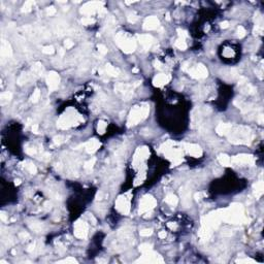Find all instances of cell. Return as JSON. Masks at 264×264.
<instances>
[{
	"instance_id": "cell-5",
	"label": "cell",
	"mask_w": 264,
	"mask_h": 264,
	"mask_svg": "<svg viewBox=\"0 0 264 264\" xmlns=\"http://www.w3.org/2000/svg\"><path fill=\"white\" fill-rule=\"evenodd\" d=\"M80 121H82V119L78 116H76L74 113L67 111L66 113L60 117L59 121H58V127L62 128V129H67L71 126L78 125Z\"/></svg>"
},
{
	"instance_id": "cell-51",
	"label": "cell",
	"mask_w": 264,
	"mask_h": 264,
	"mask_svg": "<svg viewBox=\"0 0 264 264\" xmlns=\"http://www.w3.org/2000/svg\"><path fill=\"white\" fill-rule=\"evenodd\" d=\"M228 27H229V22L224 21V22H222L221 23V28L226 29V28H228Z\"/></svg>"
},
{
	"instance_id": "cell-34",
	"label": "cell",
	"mask_w": 264,
	"mask_h": 264,
	"mask_svg": "<svg viewBox=\"0 0 264 264\" xmlns=\"http://www.w3.org/2000/svg\"><path fill=\"white\" fill-rule=\"evenodd\" d=\"M95 162H96V159H95V158H92V159H90L89 161H87V162L85 163V165H84V167H85V169H87V170L91 169V168H92L93 166H94Z\"/></svg>"
},
{
	"instance_id": "cell-20",
	"label": "cell",
	"mask_w": 264,
	"mask_h": 264,
	"mask_svg": "<svg viewBox=\"0 0 264 264\" xmlns=\"http://www.w3.org/2000/svg\"><path fill=\"white\" fill-rule=\"evenodd\" d=\"M232 129V125L228 123H221L217 126L216 131L219 135H228L229 132Z\"/></svg>"
},
{
	"instance_id": "cell-32",
	"label": "cell",
	"mask_w": 264,
	"mask_h": 264,
	"mask_svg": "<svg viewBox=\"0 0 264 264\" xmlns=\"http://www.w3.org/2000/svg\"><path fill=\"white\" fill-rule=\"evenodd\" d=\"M34 5V1H26L25 4L23 5V8H22V12H28L32 10V6Z\"/></svg>"
},
{
	"instance_id": "cell-58",
	"label": "cell",
	"mask_w": 264,
	"mask_h": 264,
	"mask_svg": "<svg viewBox=\"0 0 264 264\" xmlns=\"http://www.w3.org/2000/svg\"><path fill=\"white\" fill-rule=\"evenodd\" d=\"M160 65H161V64L159 63L158 61H155V67H156V68L160 69V68H161V66H160Z\"/></svg>"
},
{
	"instance_id": "cell-2",
	"label": "cell",
	"mask_w": 264,
	"mask_h": 264,
	"mask_svg": "<svg viewBox=\"0 0 264 264\" xmlns=\"http://www.w3.org/2000/svg\"><path fill=\"white\" fill-rule=\"evenodd\" d=\"M231 131H232V129H231ZM228 137L230 142H233L236 144H250L251 140L253 139V134L249 127L239 126V127H236L234 131L229 132Z\"/></svg>"
},
{
	"instance_id": "cell-55",
	"label": "cell",
	"mask_w": 264,
	"mask_h": 264,
	"mask_svg": "<svg viewBox=\"0 0 264 264\" xmlns=\"http://www.w3.org/2000/svg\"><path fill=\"white\" fill-rule=\"evenodd\" d=\"M167 225H168V227H169L170 229H175V228H177V224H172V222H169Z\"/></svg>"
},
{
	"instance_id": "cell-40",
	"label": "cell",
	"mask_w": 264,
	"mask_h": 264,
	"mask_svg": "<svg viewBox=\"0 0 264 264\" xmlns=\"http://www.w3.org/2000/svg\"><path fill=\"white\" fill-rule=\"evenodd\" d=\"M31 228H32L33 230H35L36 232H39V231H41V229H43V226H41V224H39V223H33V224L31 225Z\"/></svg>"
},
{
	"instance_id": "cell-12",
	"label": "cell",
	"mask_w": 264,
	"mask_h": 264,
	"mask_svg": "<svg viewBox=\"0 0 264 264\" xmlns=\"http://www.w3.org/2000/svg\"><path fill=\"white\" fill-rule=\"evenodd\" d=\"M136 262H144V263H158V262H163V259L159 256L158 254L154 253L153 251L144 254L142 259L137 260Z\"/></svg>"
},
{
	"instance_id": "cell-1",
	"label": "cell",
	"mask_w": 264,
	"mask_h": 264,
	"mask_svg": "<svg viewBox=\"0 0 264 264\" xmlns=\"http://www.w3.org/2000/svg\"><path fill=\"white\" fill-rule=\"evenodd\" d=\"M220 216L223 221H226L230 224H239L243 221V208L241 204L233 203L229 208L219 210Z\"/></svg>"
},
{
	"instance_id": "cell-35",
	"label": "cell",
	"mask_w": 264,
	"mask_h": 264,
	"mask_svg": "<svg viewBox=\"0 0 264 264\" xmlns=\"http://www.w3.org/2000/svg\"><path fill=\"white\" fill-rule=\"evenodd\" d=\"M39 98H40V91L38 89H36L34 92H33V94H32V97H31V100H32V102H37L38 100H39Z\"/></svg>"
},
{
	"instance_id": "cell-50",
	"label": "cell",
	"mask_w": 264,
	"mask_h": 264,
	"mask_svg": "<svg viewBox=\"0 0 264 264\" xmlns=\"http://www.w3.org/2000/svg\"><path fill=\"white\" fill-rule=\"evenodd\" d=\"M61 139H63V137H62V136H56V137H54V142H55V144H60L62 142H63V140H61Z\"/></svg>"
},
{
	"instance_id": "cell-44",
	"label": "cell",
	"mask_w": 264,
	"mask_h": 264,
	"mask_svg": "<svg viewBox=\"0 0 264 264\" xmlns=\"http://www.w3.org/2000/svg\"><path fill=\"white\" fill-rule=\"evenodd\" d=\"M177 33H179V37L183 38V39H186L188 37V34H187L186 31L182 30V29H177Z\"/></svg>"
},
{
	"instance_id": "cell-60",
	"label": "cell",
	"mask_w": 264,
	"mask_h": 264,
	"mask_svg": "<svg viewBox=\"0 0 264 264\" xmlns=\"http://www.w3.org/2000/svg\"><path fill=\"white\" fill-rule=\"evenodd\" d=\"M59 54H60V56H63L64 55V50L63 49H59Z\"/></svg>"
},
{
	"instance_id": "cell-6",
	"label": "cell",
	"mask_w": 264,
	"mask_h": 264,
	"mask_svg": "<svg viewBox=\"0 0 264 264\" xmlns=\"http://www.w3.org/2000/svg\"><path fill=\"white\" fill-rule=\"evenodd\" d=\"M102 2H87L80 7V12L85 16H93L95 12H100L103 10Z\"/></svg>"
},
{
	"instance_id": "cell-33",
	"label": "cell",
	"mask_w": 264,
	"mask_h": 264,
	"mask_svg": "<svg viewBox=\"0 0 264 264\" xmlns=\"http://www.w3.org/2000/svg\"><path fill=\"white\" fill-rule=\"evenodd\" d=\"M43 54H47V55H52L55 53V49L54 47H52V45H45V47H43Z\"/></svg>"
},
{
	"instance_id": "cell-61",
	"label": "cell",
	"mask_w": 264,
	"mask_h": 264,
	"mask_svg": "<svg viewBox=\"0 0 264 264\" xmlns=\"http://www.w3.org/2000/svg\"><path fill=\"white\" fill-rule=\"evenodd\" d=\"M20 182H21L20 179H16V185H19V184H20Z\"/></svg>"
},
{
	"instance_id": "cell-54",
	"label": "cell",
	"mask_w": 264,
	"mask_h": 264,
	"mask_svg": "<svg viewBox=\"0 0 264 264\" xmlns=\"http://www.w3.org/2000/svg\"><path fill=\"white\" fill-rule=\"evenodd\" d=\"M0 218H1V220H2V221H4V222L7 221V217L5 216L4 212H1V214H0Z\"/></svg>"
},
{
	"instance_id": "cell-59",
	"label": "cell",
	"mask_w": 264,
	"mask_h": 264,
	"mask_svg": "<svg viewBox=\"0 0 264 264\" xmlns=\"http://www.w3.org/2000/svg\"><path fill=\"white\" fill-rule=\"evenodd\" d=\"M259 123L262 125V123H263V116L262 115H260L259 116Z\"/></svg>"
},
{
	"instance_id": "cell-46",
	"label": "cell",
	"mask_w": 264,
	"mask_h": 264,
	"mask_svg": "<svg viewBox=\"0 0 264 264\" xmlns=\"http://www.w3.org/2000/svg\"><path fill=\"white\" fill-rule=\"evenodd\" d=\"M98 51H99V53L101 55H105L106 53H107V49H106V47L105 45H98Z\"/></svg>"
},
{
	"instance_id": "cell-47",
	"label": "cell",
	"mask_w": 264,
	"mask_h": 264,
	"mask_svg": "<svg viewBox=\"0 0 264 264\" xmlns=\"http://www.w3.org/2000/svg\"><path fill=\"white\" fill-rule=\"evenodd\" d=\"M205 195H206V194L203 193V192H199V193H196L195 195H194V198H195L196 200H200V199H202L203 197H205Z\"/></svg>"
},
{
	"instance_id": "cell-14",
	"label": "cell",
	"mask_w": 264,
	"mask_h": 264,
	"mask_svg": "<svg viewBox=\"0 0 264 264\" xmlns=\"http://www.w3.org/2000/svg\"><path fill=\"white\" fill-rule=\"evenodd\" d=\"M185 150H186L189 155L193 156L195 158H199V157L202 156V148L198 146V144H185Z\"/></svg>"
},
{
	"instance_id": "cell-8",
	"label": "cell",
	"mask_w": 264,
	"mask_h": 264,
	"mask_svg": "<svg viewBox=\"0 0 264 264\" xmlns=\"http://www.w3.org/2000/svg\"><path fill=\"white\" fill-rule=\"evenodd\" d=\"M189 74L194 78H205L208 76V70L203 64H197L189 69Z\"/></svg>"
},
{
	"instance_id": "cell-52",
	"label": "cell",
	"mask_w": 264,
	"mask_h": 264,
	"mask_svg": "<svg viewBox=\"0 0 264 264\" xmlns=\"http://www.w3.org/2000/svg\"><path fill=\"white\" fill-rule=\"evenodd\" d=\"M32 131L34 132V133H38V125H37V124H33Z\"/></svg>"
},
{
	"instance_id": "cell-11",
	"label": "cell",
	"mask_w": 264,
	"mask_h": 264,
	"mask_svg": "<svg viewBox=\"0 0 264 264\" xmlns=\"http://www.w3.org/2000/svg\"><path fill=\"white\" fill-rule=\"evenodd\" d=\"M74 235L80 239H85L88 235V224L84 221L74 223Z\"/></svg>"
},
{
	"instance_id": "cell-37",
	"label": "cell",
	"mask_w": 264,
	"mask_h": 264,
	"mask_svg": "<svg viewBox=\"0 0 264 264\" xmlns=\"http://www.w3.org/2000/svg\"><path fill=\"white\" fill-rule=\"evenodd\" d=\"M245 33H247V32H245V29L243 28V26H239L237 28V36L239 38H243V36L245 35Z\"/></svg>"
},
{
	"instance_id": "cell-41",
	"label": "cell",
	"mask_w": 264,
	"mask_h": 264,
	"mask_svg": "<svg viewBox=\"0 0 264 264\" xmlns=\"http://www.w3.org/2000/svg\"><path fill=\"white\" fill-rule=\"evenodd\" d=\"M27 80H28V78H27V74L26 73H23L21 76L19 78V80H18V82H19V85H23L24 82H26Z\"/></svg>"
},
{
	"instance_id": "cell-25",
	"label": "cell",
	"mask_w": 264,
	"mask_h": 264,
	"mask_svg": "<svg viewBox=\"0 0 264 264\" xmlns=\"http://www.w3.org/2000/svg\"><path fill=\"white\" fill-rule=\"evenodd\" d=\"M12 94L10 92H3L2 94L0 95V100H1V105H4V104L8 103V102L12 100Z\"/></svg>"
},
{
	"instance_id": "cell-27",
	"label": "cell",
	"mask_w": 264,
	"mask_h": 264,
	"mask_svg": "<svg viewBox=\"0 0 264 264\" xmlns=\"http://www.w3.org/2000/svg\"><path fill=\"white\" fill-rule=\"evenodd\" d=\"M24 167L26 168V170H28L31 175H35L36 172H37V168H36V166L33 164L32 162H30V161H26V162L24 163Z\"/></svg>"
},
{
	"instance_id": "cell-15",
	"label": "cell",
	"mask_w": 264,
	"mask_h": 264,
	"mask_svg": "<svg viewBox=\"0 0 264 264\" xmlns=\"http://www.w3.org/2000/svg\"><path fill=\"white\" fill-rule=\"evenodd\" d=\"M232 161L236 164H253L254 163V157L248 154H241V155L234 156Z\"/></svg>"
},
{
	"instance_id": "cell-16",
	"label": "cell",
	"mask_w": 264,
	"mask_h": 264,
	"mask_svg": "<svg viewBox=\"0 0 264 264\" xmlns=\"http://www.w3.org/2000/svg\"><path fill=\"white\" fill-rule=\"evenodd\" d=\"M171 80V76L169 74H165V73H160L157 74L155 78H153V84L156 87H162V86L166 85L167 82H169V80Z\"/></svg>"
},
{
	"instance_id": "cell-28",
	"label": "cell",
	"mask_w": 264,
	"mask_h": 264,
	"mask_svg": "<svg viewBox=\"0 0 264 264\" xmlns=\"http://www.w3.org/2000/svg\"><path fill=\"white\" fill-rule=\"evenodd\" d=\"M32 71L35 73V74H37V76H41L43 72V65H41V63L36 62V63L33 65Z\"/></svg>"
},
{
	"instance_id": "cell-21",
	"label": "cell",
	"mask_w": 264,
	"mask_h": 264,
	"mask_svg": "<svg viewBox=\"0 0 264 264\" xmlns=\"http://www.w3.org/2000/svg\"><path fill=\"white\" fill-rule=\"evenodd\" d=\"M254 192H255V196L256 198H260L262 196L264 192V187H263V183L262 181L258 182L254 185Z\"/></svg>"
},
{
	"instance_id": "cell-43",
	"label": "cell",
	"mask_w": 264,
	"mask_h": 264,
	"mask_svg": "<svg viewBox=\"0 0 264 264\" xmlns=\"http://www.w3.org/2000/svg\"><path fill=\"white\" fill-rule=\"evenodd\" d=\"M128 21L130 22V23H135V22L137 21V16L135 14H128Z\"/></svg>"
},
{
	"instance_id": "cell-10",
	"label": "cell",
	"mask_w": 264,
	"mask_h": 264,
	"mask_svg": "<svg viewBox=\"0 0 264 264\" xmlns=\"http://www.w3.org/2000/svg\"><path fill=\"white\" fill-rule=\"evenodd\" d=\"M116 208L121 214H128L130 212V201L126 196H120L116 201Z\"/></svg>"
},
{
	"instance_id": "cell-36",
	"label": "cell",
	"mask_w": 264,
	"mask_h": 264,
	"mask_svg": "<svg viewBox=\"0 0 264 264\" xmlns=\"http://www.w3.org/2000/svg\"><path fill=\"white\" fill-rule=\"evenodd\" d=\"M153 233V230L152 229H144V230L139 231V234L140 236H150Z\"/></svg>"
},
{
	"instance_id": "cell-24",
	"label": "cell",
	"mask_w": 264,
	"mask_h": 264,
	"mask_svg": "<svg viewBox=\"0 0 264 264\" xmlns=\"http://www.w3.org/2000/svg\"><path fill=\"white\" fill-rule=\"evenodd\" d=\"M218 160H219L220 164L223 165V166H229L231 163V159L229 156H227L226 154H221V155H219V157H218Z\"/></svg>"
},
{
	"instance_id": "cell-45",
	"label": "cell",
	"mask_w": 264,
	"mask_h": 264,
	"mask_svg": "<svg viewBox=\"0 0 264 264\" xmlns=\"http://www.w3.org/2000/svg\"><path fill=\"white\" fill-rule=\"evenodd\" d=\"M58 263H78V261H76L74 258H67V259H64V260H61V261H58Z\"/></svg>"
},
{
	"instance_id": "cell-39",
	"label": "cell",
	"mask_w": 264,
	"mask_h": 264,
	"mask_svg": "<svg viewBox=\"0 0 264 264\" xmlns=\"http://www.w3.org/2000/svg\"><path fill=\"white\" fill-rule=\"evenodd\" d=\"M47 16H55L57 14V10L54 6H50L47 8Z\"/></svg>"
},
{
	"instance_id": "cell-17",
	"label": "cell",
	"mask_w": 264,
	"mask_h": 264,
	"mask_svg": "<svg viewBox=\"0 0 264 264\" xmlns=\"http://www.w3.org/2000/svg\"><path fill=\"white\" fill-rule=\"evenodd\" d=\"M138 41L140 43V45H142L144 50L151 49V47L154 43V38L153 36L148 35V34H142V35H137Z\"/></svg>"
},
{
	"instance_id": "cell-13",
	"label": "cell",
	"mask_w": 264,
	"mask_h": 264,
	"mask_svg": "<svg viewBox=\"0 0 264 264\" xmlns=\"http://www.w3.org/2000/svg\"><path fill=\"white\" fill-rule=\"evenodd\" d=\"M160 26V21L157 16H148L144 22V30H156Z\"/></svg>"
},
{
	"instance_id": "cell-38",
	"label": "cell",
	"mask_w": 264,
	"mask_h": 264,
	"mask_svg": "<svg viewBox=\"0 0 264 264\" xmlns=\"http://www.w3.org/2000/svg\"><path fill=\"white\" fill-rule=\"evenodd\" d=\"M94 22H95L94 20L91 19L90 16H85V18H84V19L82 20V25H91V24H93Z\"/></svg>"
},
{
	"instance_id": "cell-48",
	"label": "cell",
	"mask_w": 264,
	"mask_h": 264,
	"mask_svg": "<svg viewBox=\"0 0 264 264\" xmlns=\"http://www.w3.org/2000/svg\"><path fill=\"white\" fill-rule=\"evenodd\" d=\"M26 153L29 154V155H35L36 148H26Z\"/></svg>"
},
{
	"instance_id": "cell-30",
	"label": "cell",
	"mask_w": 264,
	"mask_h": 264,
	"mask_svg": "<svg viewBox=\"0 0 264 264\" xmlns=\"http://www.w3.org/2000/svg\"><path fill=\"white\" fill-rule=\"evenodd\" d=\"M139 251L142 253V254H146V253H148L153 251V247L152 245L150 243H142V245H139Z\"/></svg>"
},
{
	"instance_id": "cell-53",
	"label": "cell",
	"mask_w": 264,
	"mask_h": 264,
	"mask_svg": "<svg viewBox=\"0 0 264 264\" xmlns=\"http://www.w3.org/2000/svg\"><path fill=\"white\" fill-rule=\"evenodd\" d=\"M34 250H35V243H32V245H29V248H28V252H33Z\"/></svg>"
},
{
	"instance_id": "cell-56",
	"label": "cell",
	"mask_w": 264,
	"mask_h": 264,
	"mask_svg": "<svg viewBox=\"0 0 264 264\" xmlns=\"http://www.w3.org/2000/svg\"><path fill=\"white\" fill-rule=\"evenodd\" d=\"M159 237H160V238H165V237H166V232H165V231H161L160 233H159Z\"/></svg>"
},
{
	"instance_id": "cell-19",
	"label": "cell",
	"mask_w": 264,
	"mask_h": 264,
	"mask_svg": "<svg viewBox=\"0 0 264 264\" xmlns=\"http://www.w3.org/2000/svg\"><path fill=\"white\" fill-rule=\"evenodd\" d=\"M100 146V142L97 140V139L93 138V139H90L89 142H87L85 144V148H86V152L89 154H93L97 151Z\"/></svg>"
},
{
	"instance_id": "cell-7",
	"label": "cell",
	"mask_w": 264,
	"mask_h": 264,
	"mask_svg": "<svg viewBox=\"0 0 264 264\" xmlns=\"http://www.w3.org/2000/svg\"><path fill=\"white\" fill-rule=\"evenodd\" d=\"M157 205L156 199L151 195H146L139 203V214H144L148 210H152Z\"/></svg>"
},
{
	"instance_id": "cell-57",
	"label": "cell",
	"mask_w": 264,
	"mask_h": 264,
	"mask_svg": "<svg viewBox=\"0 0 264 264\" xmlns=\"http://www.w3.org/2000/svg\"><path fill=\"white\" fill-rule=\"evenodd\" d=\"M20 237L28 238V237H29V234H28V233H25V232H23V233H21V234H20Z\"/></svg>"
},
{
	"instance_id": "cell-42",
	"label": "cell",
	"mask_w": 264,
	"mask_h": 264,
	"mask_svg": "<svg viewBox=\"0 0 264 264\" xmlns=\"http://www.w3.org/2000/svg\"><path fill=\"white\" fill-rule=\"evenodd\" d=\"M73 45H74V43H73V41L70 39H66L65 41H64V47H65L66 50L71 49V47H73Z\"/></svg>"
},
{
	"instance_id": "cell-29",
	"label": "cell",
	"mask_w": 264,
	"mask_h": 264,
	"mask_svg": "<svg viewBox=\"0 0 264 264\" xmlns=\"http://www.w3.org/2000/svg\"><path fill=\"white\" fill-rule=\"evenodd\" d=\"M175 45L179 50H181V51H185V50L187 49V47H188V45H187V43H186V41H185V39H183V38H179V37L177 39Z\"/></svg>"
},
{
	"instance_id": "cell-22",
	"label": "cell",
	"mask_w": 264,
	"mask_h": 264,
	"mask_svg": "<svg viewBox=\"0 0 264 264\" xmlns=\"http://www.w3.org/2000/svg\"><path fill=\"white\" fill-rule=\"evenodd\" d=\"M164 201L167 204L171 205V206H175V205L179 203V198L175 195V194H167L166 197H165Z\"/></svg>"
},
{
	"instance_id": "cell-18",
	"label": "cell",
	"mask_w": 264,
	"mask_h": 264,
	"mask_svg": "<svg viewBox=\"0 0 264 264\" xmlns=\"http://www.w3.org/2000/svg\"><path fill=\"white\" fill-rule=\"evenodd\" d=\"M0 54H1V56H2L3 58H5V57H6V58L12 57V47H10V45L8 43V41H6V40H2V41H1Z\"/></svg>"
},
{
	"instance_id": "cell-4",
	"label": "cell",
	"mask_w": 264,
	"mask_h": 264,
	"mask_svg": "<svg viewBox=\"0 0 264 264\" xmlns=\"http://www.w3.org/2000/svg\"><path fill=\"white\" fill-rule=\"evenodd\" d=\"M148 113H150V109H148V105L134 106L133 109L130 111V115H129V117H128L127 125L128 126L136 125L137 123L144 120V119L148 117Z\"/></svg>"
},
{
	"instance_id": "cell-23",
	"label": "cell",
	"mask_w": 264,
	"mask_h": 264,
	"mask_svg": "<svg viewBox=\"0 0 264 264\" xmlns=\"http://www.w3.org/2000/svg\"><path fill=\"white\" fill-rule=\"evenodd\" d=\"M105 70H106V73L111 76H118L119 74H120V70H119V68H116L115 66L111 65V64H106Z\"/></svg>"
},
{
	"instance_id": "cell-26",
	"label": "cell",
	"mask_w": 264,
	"mask_h": 264,
	"mask_svg": "<svg viewBox=\"0 0 264 264\" xmlns=\"http://www.w3.org/2000/svg\"><path fill=\"white\" fill-rule=\"evenodd\" d=\"M181 195H182V198H183V201H184L185 204H189L190 203V196H191V193H190V191L189 190H187V189H181Z\"/></svg>"
},
{
	"instance_id": "cell-31",
	"label": "cell",
	"mask_w": 264,
	"mask_h": 264,
	"mask_svg": "<svg viewBox=\"0 0 264 264\" xmlns=\"http://www.w3.org/2000/svg\"><path fill=\"white\" fill-rule=\"evenodd\" d=\"M106 127H107V124H106L104 121H99L98 125H97V130H98V133H100V134H103L104 132H105V130H106Z\"/></svg>"
},
{
	"instance_id": "cell-49",
	"label": "cell",
	"mask_w": 264,
	"mask_h": 264,
	"mask_svg": "<svg viewBox=\"0 0 264 264\" xmlns=\"http://www.w3.org/2000/svg\"><path fill=\"white\" fill-rule=\"evenodd\" d=\"M236 262H238V263H254V260H252V259H243V260H237Z\"/></svg>"
},
{
	"instance_id": "cell-9",
	"label": "cell",
	"mask_w": 264,
	"mask_h": 264,
	"mask_svg": "<svg viewBox=\"0 0 264 264\" xmlns=\"http://www.w3.org/2000/svg\"><path fill=\"white\" fill-rule=\"evenodd\" d=\"M47 87H49V90L51 92L53 91H56L58 89V86H59V82H60V76L59 74L55 71H51L47 74Z\"/></svg>"
},
{
	"instance_id": "cell-3",
	"label": "cell",
	"mask_w": 264,
	"mask_h": 264,
	"mask_svg": "<svg viewBox=\"0 0 264 264\" xmlns=\"http://www.w3.org/2000/svg\"><path fill=\"white\" fill-rule=\"evenodd\" d=\"M116 43L121 47L123 52L127 53V54L133 53L136 50V41L134 40V38L125 32H120L117 34Z\"/></svg>"
}]
</instances>
